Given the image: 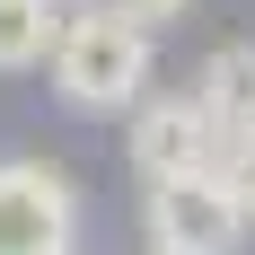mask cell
Returning a JSON list of instances; mask_svg holds the SVG:
<instances>
[{"label": "cell", "instance_id": "1", "mask_svg": "<svg viewBox=\"0 0 255 255\" xmlns=\"http://www.w3.org/2000/svg\"><path fill=\"white\" fill-rule=\"evenodd\" d=\"M53 97L71 115H132L150 97L158 71V26L124 18V9H62V35H53Z\"/></svg>", "mask_w": 255, "mask_h": 255}, {"label": "cell", "instance_id": "2", "mask_svg": "<svg viewBox=\"0 0 255 255\" xmlns=\"http://www.w3.org/2000/svg\"><path fill=\"white\" fill-rule=\"evenodd\" d=\"M141 229H150V255H238L255 220L229 203V185L211 167H194V176L141 185Z\"/></svg>", "mask_w": 255, "mask_h": 255}, {"label": "cell", "instance_id": "3", "mask_svg": "<svg viewBox=\"0 0 255 255\" xmlns=\"http://www.w3.org/2000/svg\"><path fill=\"white\" fill-rule=\"evenodd\" d=\"M79 185L44 158H0V255H71Z\"/></svg>", "mask_w": 255, "mask_h": 255}, {"label": "cell", "instance_id": "4", "mask_svg": "<svg viewBox=\"0 0 255 255\" xmlns=\"http://www.w3.org/2000/svg\"><path fill=\"white\" fill-rule=\"evenodd\" d=\"M132 167H141V185L158 176H194V167H211L220 158V124L203 115V97L194 88H176V97H141L132 106Z\"/></svg>", "mask_w": 255, "mask_h": 255}, {"label": "cell", "instance_id": "5", "mask_svg": "<svg viewBox=\"0 0 255 255\" xmlns=\"http://www.w3.org/2000/svg\"><path fill=\"white\" fill-rule=\"evenodd\" d=\"M194 97H203V115L220 124V141H229V132H255V44L247 35L220 44L203 71H194Z\"/></svg>", "mask_w": 255, "mask_h": 255}, {"label": "cell", "instance_id": "6", "mask_svg": "<svg viewBox=\"0 0 255 255\" xmlns=\"http://www.w3.org/2000/svg\"><path fill=\"white\" fill-rule=\"evenodd\" d=\"M53 35H62L53 0H0V71H44Z\"/></svg>", "mask_w": 255, "mask_h": 255}, {"label": "cell", "instance_id": "7", "mask_svg": "<svg viewBox=\"0 0 255 255\" xmlns=\"http://www.w3.org/2000/svg\"><path fill=\"white\" fill-rule=\"evenodd\" d=\"M211 176L229 185V203H238V211L255 220V132H229V141H220V158H211Z\"/></svg>", "mask_w": 255, "mask_h": 255}, {"label": "cell", "instance_id": "8", "mask_svg": "<svg viewBox=\"0 0 255 255\" xmlns=\"http://www.w3.org/2000/svg\"><path fill=\"white\" fill-rule=\"evenodd\" d=\"M106 9H124V18H141V26H158V18H185L194 0H106Z\"/></svg>", "mask_w": 255, "mask_h": 255}, {"label": "cell", "instance_id": "9", "mask_svg": "<svg viewBox=\"0 0 255 255\" xmlns=\"http://www.w3.org/2000/svg\"><path fill=\"white\" fill-rule=\"evenodd\" d=\"M53 9H62V0H53Z\"/></svg>", "mask_w": 255, "mask_h": 255}]
</instances>
